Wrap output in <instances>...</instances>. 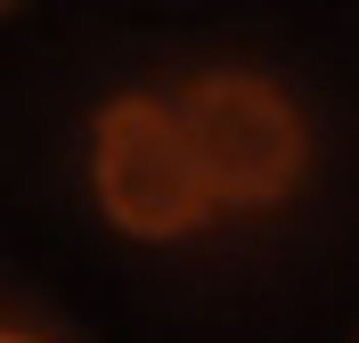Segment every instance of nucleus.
Masks as SVG:
<instances>
[{
  "instance_id": "obj_1",
  "label": "nucleus",
  "mask_w": 359,
  "mask_h": 343,
  "mask_svg": "<svg viewBox=\"0 0 359 343\" xmlns=\"http://www.w3.org/2000/svg\"><path fill=\"white\" fill-rule=\"evenodd\" d=\"M172 114L188 131L212 213H278L311 180V123H302L286 82H269L253 66L188 74L172 90Z\"/></svg>"
},
{
  "instance_id": "obj_3",
  "label": "nucleus",
  "mask_w": 359,
  "mask_h": 343,
  "mask_svg": "<svg viewBox=\"0 0 359 343\" xmlns=\"http://www.w3.org/2000/svg\"><path fill=\"white\" fill-rule=\"evenodd\" d=\"M0 343H57V335H41V327H17V319H0Z\"/></svg>"
},
{
  "instance_id": "obj_2",
  "label": "nucleus",
  "mask_w": 359,
  "mask_h": 343,
  "mask_svg": "<svg viewBox=\"0 0 359 343\" xmlns=\"http://www.w3.org/2000/svg\"><path fill=\"white\" fill-rule=\"evenodd\" d=\"M90 196L98 221L131 246H188L196 229H212L204 172L163 90H114L90 114Z\"/></svg>"
}]
</instances>
